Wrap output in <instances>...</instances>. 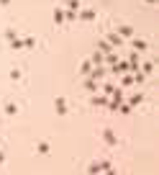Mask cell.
I'll list each match as a JSON object with an SVG mask.
<instances>
[{
	"mask_svg": "<svg viewBox=\"0 0 159 175\" xmlns=\"http://www.w3.org/2000/svg\"><path fill=\"white\" fill-rule=\"evenodd\" d=\"M8 3H10V0H0V5H8Z\"/></svg>",
	"mask_w": 159,
	"mask_h": 175,
	"instance_id": "5b68a950",
	"label": "cell"
},
{
	"mask_svg": "<svg viewBox=\"0 0 159 175\" xmlns=\"http://www.w3.org/2000/svg\"><path fill=\"white\" fill-rule=\"evenodd\" d=\"M56 113H67V103H64V98H56Z\"/></svg>",
	"mask_w": 159,
	"mask_h": 175,
	"instance_id": "6da1fadb",
	"label": "cell"
},
{
	"mask_svg": "<svg viewBox=\"0 0 159 175\" xmlns=\"http://www.w3.org/2000/svg\"><path fill=\"white\" fill-rule=\"evenodd\" d=\"M39 152H41V155H49V144H46V142L39 144Z\"/></svg>",
	"mask_w": 159,
	"mask_h": 175,
	"instance_id": "7a4b0ae2",
	"label": "cell"
},
{
	"mask_svg": "<svg viewBox=\"0 0 159 175\" xmlns=\"http://www.w3.org/2000/svg\"><path fill=\"white\" fill-rule=\"evenodd\" d=\"M5 111H8L10 116H13V113H16V111H18V106H16V103H8V106H5Z\"/></svg>",
	"mask_w": 159,
	"mask_h": 175,
	"instance_id": "3957f363",
	"label": "cell"
},
{
	"mask_svg": "<svg viewBox=\"0 0 159 175\" xmlns=\"http://www.w3.org/2000/svg\"><path fill=\"white\" fill-rule=\"evenodd\" d=\"M146 3H154V0H146Z\"/></svg>",
	"mask_w": 159,
	"mask_h": 175,
	"instance_id": "8992f818",
	"label": "cell"
},
{
	"mask_svg": "<svg viewBox=\"0 0 159 175\" xmlns=\"http://www.w3.org/2000/svg\"><path fill=\"white\" fill-rule=\"evenodd\" d=\"M133 47L139 49V52H144V49H146V44H144V41H133Z\"/></svg>",
	"mask_w": 159,
	"mask_h": 175,
	"instance_id": "277c9868",
	"label": "cell"
}]
</instances>
